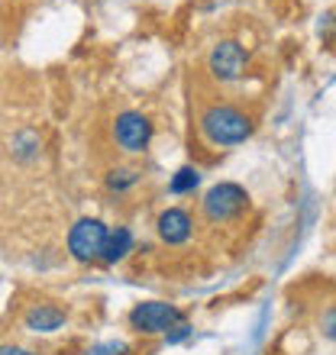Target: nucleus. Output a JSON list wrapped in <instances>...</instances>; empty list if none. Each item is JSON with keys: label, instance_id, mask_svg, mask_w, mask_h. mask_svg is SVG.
I'll use <instances>...</instances> for the list:
<instances>
[{"label": "nucleus", "instance_id": "nucleus-15", "mask_svg": "<svg viewBox=\"0 0 336 355\" xmlns=\"http://www.w3.org/2000/svg\"><path fill=\"white\" fill-rule=\"evenodd\" d=\"M0 355H39L33 349H23V346H0Z\"/></svg>", "mask_w": 336, "mask_h": 355}, {"label": "nucleus", "instance_id": "nucleus-4", "mask_svg": "<svg viewBox=\"0 0 336 355\" xmlns=\"http://www.w3.org/2000/svg\"><path fill=\"white\" fill-rule=\"evenodd\" d=\"M178 323H185L181 307L168 304V300H142L130 310V327L146 336H159V333H171Z\"/></svg>", "mask_w": 336, "mask_h": 355}, {"label": "nucleus", "instance_id": "nucleus-11", "mask_svg": "<svg viewBox=\"0 0 336 355\" xmlns=\"http://www.w3.org/2000/svg\"><path fill=\"white\" fill-rule=\"evenodd\" d=\"M140 181V171L136 168H110L107 171V187L110 191H126V187H133Z\"/></svg>", "mask_w": 336, "mask_h": 355}, {"label": "nucleus", "instance_id": "nucleus-8", "mask_svg": "<svg viewBox=\"0 0 336 355\" xmlns=\"http://www.w3.org/2000/svg\"><path fill=\"white\" fill-rule=\"evenodd\" d=\"M65 323V310L56 307V304H33V307L23 313V327L29 333H56Z\"/></svg>", "mask_w": 336, "mask_h": 355}, {"label": "nucleus", "instance_id": "nucleus-1", "mask_svg": "<svg viewBox=\"0 0 336 355\" xmlns=\"http://www.w3.org/2000/svg\"><path fill=\"white\" fill-rule=\"evenodd\" d=\"M197 130L210 146L217 149H230V146H240L252 136V116L243 113L233 103H210L201 120H197Z\"/></svg>", "mask_w": 336, "mask_h": 355}, {"label": "nucleus", "instance_id": "nucleus-3", "mask_svg": "<svg viewBox=\"0 0 336 355\" xmlns=\"http://www.w3.org/2000/svg\"><path fill=\"white\" fill-rule=\"evenodd\" d=\"M110 226L97 220V216H81L72 230H68V252L75 262H97L103 259V245H107Z\"/></svg>", "mask_w": 336, "mask_h": 355}, {"label": "nucleus", "instance_id": "nucleus-13", "mask_svg": "<svg viewBox=\"0 0 336 355\" xmlns=\"http://www.w3.org/2000/svg\"><path fill=\"white\" fill-rule=\"evenodd\" d=\"M191 333H194V327H191V323H187V320H185V323H178V327L171 329V333H165V343H168V346H175V343H181V339H187V336H191Z\"/></svg>", "mask_w": 336, "mask_h": 355}, {"label": "nucleus", "instance_id": "nucleus-16", "mask_svg": "<svg viewBox=\"0 0 336 355\" xmlns=\"http://www.w3.org/2000/svg\"><path fill=\"white\" fill-rule=\"evenodd\" d=\"M333 252H336V245H333Z\"/></svg>", "mask_w": 336, "mask_h": 355}, {"label": "nucleus", "instance_id": "nucleus-12", "mask_svg": "<svg viewBox=\"0 0 336 355\" xmlns=\"http://www.w3.org/2000/svg\"><path fill=\"white\" fill-rule=\"evenodd\" d=\"M81 355H130V343H123V339H103V343L87 346Z\"/></svg>", "mask_w": 336, "mask_h": 355}, {"label": "nucleus", "instance_id": "nucleus-10", "mask_svg": "<svg viewBox=\"0 0 336 355\" xmlns=\"http://www.w3.org/2000/svg\"><path fill=\"white\" fill-rule=\"evenodd\" d=\"M201 184V171L194 168V165H185V168H178L175 175H171V194H191L194 187Z\"/></svg>", "mask_w": 336, "mask_h": 355}, {"label": "nucleus", "instance_id": "nucleus-2", "mask_svg": "<svg viewBox=\"0 0 336 355\" xmlns=\"http://www.w3.org/2000/svg\"><path fill=\"white\" fill-rule=\"evenodd\" d=\"M246 207H249V191L243 184H236V181H220V184H214L204 194L201 214H204L207 223L220 226V223L240 220L246 214Z\"/></svg>", "mask_w": 336, "mask_h": 355}, {"label": "nucleus", "instance_id": "nucleus-5", "mask_svg": "<svg viewBox=\"0 0 336 355\" xmlns=\"http://www.w3.org/2000/svg\"><path fill=\"white\" fill-rule=\"evenodd\" d=\"M246 68H249V52H246L236 39H220L214 49H210V55H207V71L214 81L220 85H230V81H240L246 75Z\"/></svg>", "mask_w": 336, "mask_h": 355}, {"label": "nucleus", "instance_id": "nucleus-14", "mask_svg": "<svg viewBox=\"0 0 336 355\" xmlns=\"http://www.w3.org/2000/svg\"><path fill=\"white\" fill-rule=\"evenodd\" d=\"M320 329H324V336H327L330 343H336V307H330L327 313H324V320H320Z\"/></svg>", "mask_w": 336, "mask_h": 355}, {"label": "nucleus", "instance_id": "nucleus-9", "mask_svg": "<svg viewBox=\"0 0 336 355\" xmlns=\"http://www.w3.org/2000/svg\"><path fill=\"white\" fill-rule=\"evenodd\" d=\"M133 243H136V239H133V230H126V226H113L110 236H107V245H103L101 262H107V265L123 262V259L133 252Z\"/></svg>", "mask_w": 336, "mask_h": 355}, {"label": "nucleus", "instance_id": "nucleus-6", "mask_svg": "<svg viewBox=\"0 0 336 355\" xmlns=\"http://www.w3.org/2000/svg\"><path fill=\"white\" fill-rule=\"evenodd\" d=\"M152 132H156L152 130V120L140 110H123L113 120V142L123 152H130V155H140V152L149 149Z\"/></svg>", "mask_w": 336, "mask_h": 355}, {"label": "nucleus", "instance_id": "nucleus-7", "mask_svg": "<svg viewBox=\"0 0 336 355\" xmlns=\"http://www.w3.org/2000/svg\"><path fill=\"white\" fill-rule=\"evenodd\" d=\"M156 230H159V239L165 245H185L194 236V220L181 207H168L156 220Z\"/></svg>", "mask_w": 336, "mask_h": 355}]
</instances>
